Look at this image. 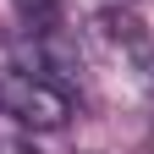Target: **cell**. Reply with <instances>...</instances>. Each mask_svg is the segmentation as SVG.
I'll list each match as a JSON object with an SVG mask.
<instances>
[{"label":"cell","mask_w":154,"mask_h":154,"mask_svg":"<svg viewBox=\"0 0 154 154\" xmlns=\"http://www.w3.org/2000/svg\"><path fill=\"white\" fill-rule=\"evenodd\" d=\"M0 116H11L28 132H61L72 121V94L38 72L11 66V72H0Z\"/></svg>","instance_id":"cell-1"},{"label":"cell","mask_w":154,"mask_h":154,"mask_svg":"<svg viewBox=\"0 0 154 154\" xmlns=\"http://www.w3.org/2000/svg\"><path fill=\"white\" fill-rule=\"evenodd\" d=\"M11 55L22 72H38L50 83H61L72 94V83H83V55H77V38L55 22V17H28L22 33H11Z\"/></svg>","instance_id":"cell-2"},{"label":"cell","mask_w":154,"mask_h":154,"mask_svg":"<svg viewBox=\"0 0 154 154\" xmlns=\"http://www.w3.org/2000/svg\"><path fill=\"white\" fill-rule=\"evenodd\" d=\"M99 38L110 44V55L121 61V72H132V83L154 88V33L132 17L127 6L99 11Z\"/></svg>","instance_id":"cell-3"},{"label":"cell","mask_w":154,"mask_h":154,"mask_svg":"<svg viewBox=\"0 0 154 154\" xmlns=\"http://www.w3.org/2000/svg\"><path fill=\"white\" fill-rule=\"evenodd\" d=\"M11 6L22 11V17H55V11H61V0H11Z\"/></svg>","instance_id":"cell-4"}]
</instances>
